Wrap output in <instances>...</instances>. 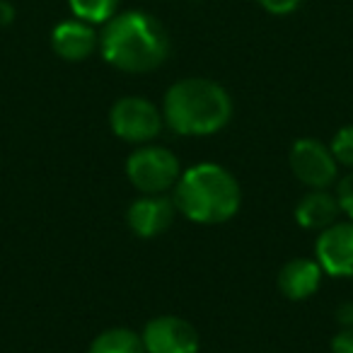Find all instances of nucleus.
I'll return each mask as SVG.
<instances>
[{
	"label": "nucleus",
	"instance_id": "obj_1",
	"mask_svg": "<svg viewBox=\"0 0 353 353\" xmlns=\"http://www.w3.org/2000/svg\"><path fill=\"white\" fill-rule=\"evenodd\" d=\"M99 54L121 73H152L170 59V34L150 12H117L99 34Z\"/></svg>",
	"mask_w": 353,
	"mask_h": 353
},
{
	"label": "nucleus",
	"instance_id": "obj_2",
	"mask_svg": "<svg viewBox=\"0 0 353 353\" xmlns=\"http://www.w3.org/2000/svg\"><path fill=\"white\" fill-rule=\"evenodd\" d=\"M165 126L176 136L206 138L221 133L232 121L235 104L221 83L211 78H182L162 97Z\"/></svg>",
	"mask_w": 353,
	"mask_h": 353
},
{
	"label": "nucleus",
	"instance_id": "obj_3",
	"mask_svg": "<svg viewBox=\"0 0 353 353\" xmlns=\"http://www.w3.org/2000/svg\"><path fill=\"white\" fill-rule=\"evenodd\" d=\"M176 213L196 225H223L242 208L237 176L218 162H196L182 170L172 189Z\"/></svg>",
	"mask_w": 353,
	"mask_h": 353
},
{
	"label": "nucleus",
	"instance_id": "obj_4",
	"mask_svg": "<svg viewBox=\"0 0 353 353\" xmlns=\"http://www.w3.org/2000/svg\"><path fill=\"white\" fill-rule=\"evenodd\" d=\"M126 176L138 194H167L182 176V162L170 148L145 143L126 157Z\"/></svg>",
	"mask_w": 353,
	"mask_h": 353
},
{
	"label": "nucleus",
	"instance_id": "obj_5",
	"mask_svg": "<svg viewBox=\"0 0 353 353\" xmlns=\"http://www.w3.org/2000/svg\"><path fill=\"white\" fill-rule=\"evenodd\" d=\"M109 128L123 143L131 145H145L152 143L165 128L162 109L148 97L126 94L117 99L109 109Z\"/></svg>",
	"mask_w": 353,
	"mask_h": 353
},
{
	"label": "nucleus",
	"instance_id": "obj_6",
	"mask_svg": "<svg viewBox=\"0 0 353 353\" xmlns=\"http://www.w3.org/2000/svg\"><path fill=\"white\" fill-rule=\"evenodd\" d=\"M288 165L293 176L307 189H332L339 182V162L329 143L319 138H298L288 152Z\"/></svg>",
	"mask_w": 353,
	"mask_h": 353
},
{
	"label": "nucleus",
	"instance_id": "obj_7",
	"mask_svg": "<svg viewBox=\"0 0 353 353\" xmlns=\"http://www.w3.org/2000/svg\"><path fill=\"white\" fill-rule=\"evenodd\" d=\"M145 353H199L201 339L189 319L160 314L145 322L141 332Z\"/></svg>",
	"mask_w": 353,
	"mask_h": 353
},
{
	"label": "nucleus",
	"instance_id": "obj_8",
	"mask_svg": "<svg viewBox=\"0 0 353 353\" xmlns=\"http://www.w3.org/2000/svg\"><path fill=\"white\" fill-rule=\"evenodd\" d=\"M314 261L322 266L324 276L351 279L353 276V221H336L327 230L317 232Z\"/></svg>",
	"mask_w": 353,
	"mask_h": 353
},
{
	"label": "nucleus",
	"instance_id": "obj_9",
	"mask_svg": "<svg viewBox=\"0 0 353 353\" xmlns=\"http://www.w3.org/2000/svg\"><path fill=\"white\" fill-rule=\"evenodd\" d=\"M179 216L174 201L167 194H141L126 208V225L141 240H152L170 230L174 218Z\"/></svg>",
	"mask_w": 353,
	"mask_h": 353
},
{
	"label": "nucleus",
	"instance_id": "obj_10",
	"mask_svg": "<svg viewBox=\"0 0 353 353\" xmlns=\"http://www.w3.org/2000/svg\"><path fill=\"white\" fill-rule=\"evenodd\" d=\"M51 49L59 59L80 63V61H88L94 51H99V34L94 25L78 20V17L63 20L51 32Z\"/></svg>",
	"mask_w": 353,
	"mask_h": 353
},
{
	"label": "nucleus",
	"instance_id": "obj_11",
	"mask_svg": "<svg viewBox=\"0 0 353 353\" xmlns=\"http://www.w3.org/2000/svg\"><path fill=\"white\" fill-rule=\"evenodd\" d=\"M324 281V271L322 266L314 261V256H295L288 259L283 266L279 269L276 276V285H279L281 295L293 303H303L310 300L319 288H322Z\"/></svg>",
	"mask_w": 353,
	"mask_h": 353
},
{
	"label": "nucleus",
	"instance_id": "obj_12",
	"mask_svg": "<svg viewBox=\"0 0 353 353\" xmlns=\"http://www.w3.org/2000/svg\"><path fill=\"white\" fill-rule=\"evenodd\" d=\"M341 206L332 189H307L293 208V221L307 232H322L341 221Z\"/></svg>",
	"mask_w": 353,
	"mask_h": 353
},
{
	"label": "nucleus",
	"instance_id": "obj_13",
	"mask_svg": "<svg viewBox=\"0 0 353 353\" xmlns=\"http://www.w3.org/2000/svg\"><path fill=\"white\" fill-rule=\"evenodd\" d=\"M88 353H145L143 339L128 327H109L92 339Z\"/></svg>",
	"mask_w": 353,
	"mask_h": 353
},
{
	"label": "nucleus",
	"instance_id": "obj_14",
	"mask_svg": "<svg viewBox=\"0 0 353 353\" xmlns=\"http://www.w3.org/2000/svg\"><path fill=\"white\" fill-rule=\"evenodd\" d=\"M73 17L90 25H107L119 10V0H68Z\"/></svg>",
	"mask_w": 353,
	"mask_h": 353
},
{
	"label": "nucleus",
	"instance_id": "obj_15",
	"mask_svg": "<svg viewBox=\"0 0 353 353\" xmlns=\"http://www.w3.org/2000/svg\"><path fill=\"white\" fill-rule=\"evenodd\" d=\"M332 148L334 157H336L339 167H346V170H353V123L348 126H341L336 133L332 136Z\"/></svg>",
	"mask_w": 353,
	"mask_h": 353
},
{
	"label": "nucleus",
	"instance_id": "obj_16",
	"mask_svg": "<svg viewBox=\"0 0 353 353\" xmlns=\"http://www.w3.org/2000/svg\"><path fill=\"white\" fill-rule=\"evenodd\" d=\"M336 199L339 206H341V213L353 221V170H348V174H343L341 179L336 182Z\"/></svg>",
	"mask_w": 353,
	"mask_h": 353
},
{
	"label": "nucleus",
	"instance_id": "obj_17",
	"mask_svg": "<svg viewBox=\"0 0 353 353\" xmlns=\"http://www.w3.org/2000/svg\"><path fill=\"white\" fill-rule=\"evenodd\" d=\"M256 3H259L269 15L283 17V15H290V12L298 10L303 0H256Z\"/></svg>",
	"mask_w": 353,
	"mask_h": 353
},
{
	"label": "nucleus",
	"instance_id": "obj_18",
	"mask_svg": "<svg viewBox=\"0 0 353 353\" xmlns=\"http://www.w3.org/2000/svg\"><path fill=\"white\" fill-rule=\"evenodd\" d=\"M332 353H353V327H341L334 334Z\"/></svg>",
	"mask_w": 353,
	"mask_h": 353
},
{
	"label": "nucleus",
	"instance_id": "obj_19",
	"mask_svg": "<svg viewBox=\"0 0 353 353\" xmlns=\"http://www.w3.org/2000/svg\"><path fill=\"white\" fill-rule=\"evenodd\" d=\"M12 20H15V8L8 0H0V27L12 25Z\"/></svg>",
	"mask_w": 353,
	"mask_h": 353
},
{
	"label": "nucleus",
	"instance_id": "obj_20",
	"mask_svg": "<svg viewBox=\"0 0 353 353\" xmlns=\"http://www.w3.org/2000/svg\"><path fill=\"white\" fill-rule=\"evenodd\" d=\"M341 327H353V303H343L336 312Z\"/></svg>",
	"mask_w": 353,
	"mask_h": 353
}]
</instances>
